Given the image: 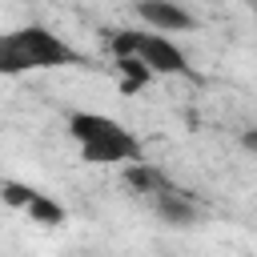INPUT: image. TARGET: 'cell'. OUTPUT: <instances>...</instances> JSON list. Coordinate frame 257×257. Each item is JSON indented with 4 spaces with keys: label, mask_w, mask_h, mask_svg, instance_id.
<instances>
[{
    "label": "cell",
    "mask_w": 257,
    "mask_h": 257,
    "mask_svg": "<svg viewBox=\"0 0 257 257\" xmlns=\"http://www.w3.org/2000/svg\"><path fill=\"white\" fill-rule=\"evenodd\" d=\"M133 12L145 28H157V32H197L201 20L181 4V0H133Z\"/></svg>",
    "instance_id": "cell-4"
},
{
    "label": "cell",
    "mask_w": 257,
    "mask_h": 257,
    "mask_svg": "<svg viewBox=\"0 0 257 257\" xmlns=\"http://www.w3.org/2000/svg\"><path fill=\"white\" fill-rule=\"evenodd\" d=\"M112 68H116V84H120L124 96H133V92H141V88H149L157 80V72L141 56H112Z\"/></svg>",
    "instance_id": "cell-7"
},
{
    "label": "cell",
    "mask_w": 257,
    "mask_h": 257,
    "mask_svg": "<svg viewBox=\"0 0 257 257\" xmlns=\"http://www.w3.org/2000/svg\"><path fill=\"white\" fill-rule=\"evenodd\" d=\"M32 193H36V185H24V181H16V177H4V181H0V201H4L8 209H24Z\"/></svg>",
    "instance_id": "cell-9"
},
{
    "label": "cell",
    "mask_w": 257,
    "mask_h": 257,
    "mask_svg": "<svg viewBox=\"0 0 257 257\" xmlns=\"http://www.w3.org/2000/svg\"><path fill=\"white\" fill-rule=\"evenodd\" d=\"M108 56H141L157 76H193V64L173 32L157 28H112L108 32Z\"/></svg>",
    "instance_id": "cell-3"
},
{
    "label": "cell",
    "mask_w": 257,
    "mask_h": 257,
    "mask_svg": "<svg viewBox=\"0 0 257 257\" xmlns=\"http://www.w3.org/2000/svg\"><path fill=\"white\" fill-rule=\"evenodd\" d=\"M241 149L245 153H257V128H245L241 133Z\"/></svg>",
    "instance_id": "cell-10"
},
{
    "label": "cell",
    "mask_w": 257,
    "mask_h": 257,
    "mask_svg": "<svg viewBox=\"0 0 257 257\" xmlns=\"http://www.w3.org/2000/svg\"><path fill=\"white\" fill-rule=\"evenodd\" d=\"M24 213L32 217V225H44V229H56V225H64V221H68V209H64L52 193H44V189H36V193L28 197Z\"/></svg>",
    "instance_id": "cell-8"
},
{
    "label": "cell",
    "mask_w": 257,
    "mask_h": 257,
    "mask_svg": "<svg viewBox=\"0 0 257 257\" xmlns=\"http://www.w3.org/2000/svg\"><path fill=\"white\" fill-rule=\"evenodd\" d=\"M253 16H257V0H253Z\"/></svg>",
    "instance_id": "cell-11"
},
{
    "label": "cell",
    "mask_w": 257,
    "mask_h": 257,
    "mask_svg": "<svg viewBox=\"0 0 257 257\" xmlns=\"http://www.w3.org/2000/svg\"><path fill=\"white\" fill-rule=\"evenodd\" d=\"M124 185L137 193V197H153V193H161V189H169L173 185V177L161 169V165H153V161H133V165H124Z\"/></svg>",
    "instance_id": "cell-6"
},
{
    "label": "cell",
    "mask_w": 257,
    "mask_h": 257,
    "mask_svg": "<svg viewBox=\"0 0 257 257\" xmlns=\"http://www.w3.org/2000/svg\"><path fill=\"white\" fill-rule=\"evenodd\" d=\"M64 133L72 137L76 153L84 165H100V169H124L133 161H145V145L141 137L116 120L112 112H96V108H68L64 112Z\"/></svg>",
    "instance_id": "cell-1"
},
{
    "label": "cell",
    "mask_w": 257,
    "mask_h": 257,
    "mask_svg": "<svg viewBox=\"0 0 257 257\" xmlns=\"http://www.w3.org/2000/svg\"><path fill=\"white\" fill-rule=\"evenodd\" d=\"M84 52L68 44L48 24H24L0 36V72L24 76V72H56V68H80Z\"/></svg>",
    "instance_id": "cell-2"
},
{
    "label": "cell",
    "mask_w": 257,
    "mask_h": 257,
    "mask_svg": "<svg viewBox=\"0 0 257 257\" xmlns=\"http://www.w3.org/2000/svg\"><path fill=\"white\" fill-rule=\"evenodd\" d=\"M149 205H153V213H157L165 225H173V229H185V225H197V221H201V205H197L177 181H173L169 189L153 193Z\"/></svg>",
    "instance_id": "cell-5"
}]
</instances>
